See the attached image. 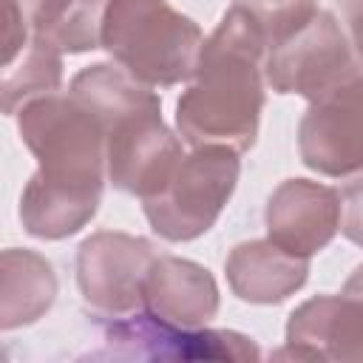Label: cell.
<instances>
[{
	"label": "cell",
	"instance_id": "cell-1",
	"mask_svg": "<svg viewBox=\"0 0 363 363\" xmlns=\"http://www.w3.org/2000/svg\"><path fill=\"white\" fill-rule=\"evenodd\" d=\"M267 37L247 6L233 3L204 40L196 74L176 102L182 142L250 150L264 111Z\"/></svg>",
	"mask_w": 363,
	"mask_h": 363
},
{
	"label": "cell",
	"instance_id": "cell-2",
	"mask_svg": "<svg viewBox=\"0 0 363 363\" xmlns=\"http://www.w3.org/2000/svg\"><path fill=\"white\" fill-rule=\"evenodd\" d=\"M204 45L196 20L167 0H111L102 20V48L139 82L170 88L190 82Z\"/></svg>",
	"mask_w": 363,
	"mask_h": 363
},
{
	"label": "cell",
	"instance_id": "cell-3",
	"mask_svg": "<svg viewBox=\"0 0 363 363\" xmlns=\"http://www.w3.org/2000/svg\"><path fill=\"white\" fill-rule=\"evenodd\" d=\"M17 130L37 159V179L54 187L102 193L108 147L102 122L77 99L48 94L17 111Z\"/></svg>",
	"mask_w": 363,
	"mask_h": 363
},
{
	"label": "cell",
	"instance_id": "cell-4",
	"mask_svg": "<svg viewBox=\"0 0 363 363\" xmlns=\"http://www.w3.org/2000/svg\"><path fill=\"white\" fill-rule=\"evenodd\" d=\"M238 173L235 147L199 145L179 159L159 193L142 199L145 218L164 241H193L216 224L238 184Z\"/></svg>",
	"mask_w": 363,
	"mask_h": 363
},
{
	"label": "cell",
	"instance_id": "cell-5",
	"mask_svg": "<svg viewBox=\"0 0 363 363\" xmlns=\"http://www.w3.org/2000/svg\"><path fill=\"white\" fill-rule=\"evenodd\" d=\"M94 357L108 360H258V346L233 329H187L167 323L147 309L105 318Z\"/></svg>",
	"mask_w": 363,
	"mask_h": 363
},
{
	"label": "cell",
	"instance_id": "cell-6",
	"mask_svg": "<svg viewBox=\"0 0 363 363\" xmlns=\"http://www.w3.org/2000/svg\"><path fill=\"white\" fill-rule=\"evenodd\" d=\"M357 74H363V62L346 28L326 9L272 45L264 60V79L275 94H298L309 102Z\"/></svg>",
	"mask_w": 363,
	"mask_h": 363
},
{
	"label": "cell",
	"instance_id": "cell-7",
	"mask_svg": "<svg viewBox=\"0 0 363 363\" xmlns=\"http://www.w3.org/2000/svg\"><path fill=\"white\" fill-rule=\"evenodd\" d=\"M156 258L147 238L99 230L77 250V286L99 318H122L145 306V278Z\"/></svg>",
	"mask_w": 363,
	"mask_h": 363
},
{
	"label": "cell",
	"instance_id": "cell-8",
	"mask_svg": "<svg viewBox=\"0 0 363 363\" xmlns=\"http://www.w3.org/2000/svg\"><path fill=\"white\" fill-rule=\"evenodd\" d=\"M105 147L108 182L139 199L159 193L184 156L179 136L162 122V102L136 108L105 125Z\"/></svg>",
	"mask_w": 363,
	"mask_h": 363
},
{
	"label": "cell",
	"instance_id": "cell-9",
	"mask_svg": "<svg viewBox=\"0 0 363 363\" xmlns=\"http://www.w3.org/2000/svg\"><path fill=\"white\" fill-rule=\"evenodd\" d=\"M301 162L343 179L363 170V74L312 99L298 125Z\"/></svg>",
	"mask_w": 363,
	"mask_h": 363
},
{
	"label": "cell",
	"instance_id": "cell-10",
	"mask_svg": "<svg viewBox=\"0 0 363 363\" xmlns=\"http://www.w3.org/2000/svg\"><path fill=\"white\" fill-rule=\"evenodd\" d=\"M275 357L363 360V264L340 295H315L286 320V346Z\"/></svg>",
	"mask_w": 363,
	"mask_h": 363
},
{
	"label": "cell",
	"instance_id": "cell-11",
	"mask_svg": "<svg viewBox=\"0 0 363 363\" xmlns=\"http://www.w3.org/2000/svg\"><path fill=\"white\" fill-rule=\"evenodd\" d=\"M340 193L309 179L281 182L267 201V233L284 250L312 258L340 230Z\"/></svg>",
	"mask_w": 363,
	"mask_h": 363
},
{
	"label": "cell",
	"instance_id": "cell-12",
	"mask_svg": "<svg viewBox=\"0 0 363 363\" xmlns=\"http://www.w3.org/2000/svg\"><path fill=\"white\" fill-rule=\"evenodd\" d=\"M150 315L199 329L218 312L216 278L190 258L156 255L145 278V306Z\"/></svg>",
	"mask_w": 363,
	"mask_h": 363
},
{
	"label": "cell",
	"instance_id": "cell-13",
	"mask_svg": "<svg viewBox=\"0 0 363 363\" xmlns=\"http://www.w3.org/2000/svg\"><path fill=\"white\" fill-rule=\"evenodd\" d=\"M230 289L247 303H281L309 278V258L295 255L272 238L235 244L224 261Z\"/></svg>",
	"mask_w": 363,
	"mask_h": 363
},
{
	"label": "cell",
	"instance_id": "cell-14",
	"mask_svg": "<svg viewBox=\"0 0 363 363\" xmlns=\"http://www.w3.org/2000/svg\"><path fill=\"white\" fill-rule=\"evenodd\" d=\"M57 301V275L34 250H3L0 255V329L40 320Z\"/></svg>",
	"mask_w": 363,
	"mask_h": 363
},
{
	"label": "cell",
	"instance_id": "cell-15",
	"mask_svg": "<svg viewBox=\"0 0 363 363\" xmlns=\"http://www.w3.org/2000/svg\"><path fill=\"white\" fill-rule=\"evenodd\" d=\"M99 201H102V193L54 187L31 176L20 196V221L28 235L60 241L79 233L96 216Z\"/></svg>",
	"mask_w": 363,
	"mask_h": 363
},
{
	"label": "cell",
	"instance_id": "cell-16",
	"mask_svg": "<svg viewBox=\"0 0 363 363\" xmlns=\"http://www.w3.org/2000/svg\"><path fill=\"white\" fill-rule=\"evenodd\" d=\"M60 85H62V51L48 37L31 34L17 62L3 68V82H0L3 113L17 116L23 105L57 94Z\"/></svg>",
	"mask_w": 363,
	"mask_h": 363
},
{
	"label": "cell",
	"instance_id": "cell-17",
	"mask_svg": "<svg viewBox=\"0 0 363 363\" xmlns=\"http://www.w3.org/2000/svg\"><path fill=\"white\" fill-rule=\"evenodd\" d=\"M111 0H74L60 23L45 34L62 54H82L102 45V20ZM43 37V34H40Z\"/></svg>",
	"mask_w": 363,
	"mask_h": 363
},
{
	"label": "cell",
	"instance_id": "cell-18",
	"mask_svg": "<svg viewBox=\"0 0 363 363\" xmlns=\"http://www.w3.org/2000/svg\"><path fill=\"white\" fill-rule=\"evenodd\" d=\"M3 11H6V40H3V68H6L23 54V48L28 45L31 37H28L26 14H23L17 0H6Z\"/></svg>",
	"mask_w": 363,
	"mask_h": 363
},
{
	"label": "cell",
	"instance_id": "cell-19",
	"mask_svg": "<svg viewBox=\"0 0 363 363\" xmlns=\"http://www.w3.org/2000/svg\"><path fill=\"white\" fill-rule=\"evenodd\" d=\"M340 201H343V235L363 247V176H357L354 182H349L340 190Z\"/></svg>",
	"mask_w": 363,
	"mask_h": 363
},
{
	"label": "cell",
	"instance_id": "cell-20",
	"mask_svg": "<svg viewBox=\"0 0 363 363\" xmlns=\"http://www.w3.org/2000/svg\"><path fill=\"white\" fill-rule=\"evenodd\" d=\"M17 3H20L23 14H26V23H28L31 34H43L45 37L60 23V17L68 11V6L74 0H17Z\"/></svg>",
	"mask_w": 363,
	"mask_h": 363
},
{
	"label": "cell",
	"instance_id": "cell-21",
	"mask_svg": "<svg viewBox=\"0 0 363 363\" xmlns=\"http://www.w3.org/2000/svg\"><path fill=\"white\" fill-rule=\"evenodd\" d=\"M340 14H343L349 43L363 62V0H340Z\"/></svg>",
	"mask_w": 363,
	"mask_h": 363
},
{
	"label": "cell",
	"instance_id": "cell-22",
	"mask_svg": "<svg viewBox=\"0 0 363 363\" xmlns=\"http://www.w3.org/2000/svg\"><path fill=\"white\" fill-rule=\"evenodd\" d=\"M235 3H250V0H235Z\"/></svg>",
	"mask_w": 363,
	"mask_h": 363
}]
</instances>
